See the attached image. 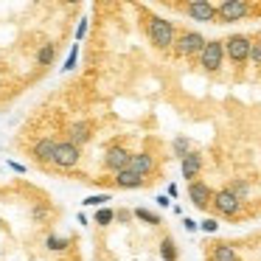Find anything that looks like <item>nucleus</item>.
<instances>
[{
	"instance_id": "nucleus-11",
	"label": "nucleus",
	"mask_w": 261,
	"mask_h": 261,
	"mask_svg": "<svg viewBox=\"0 0 261 261\" xmlns=\"http://www.w3.org/2000/svg\"><path fill=\"white\" fill-rule=\"evenodd\" d=\"M54 152H57V141H54V138H40V141H34V146H31V158L40 166H51Z\"/></svg>"
},
{
	"instance_id": "nucleus-13",
	"label": "nucleus",
	"mask_w": 261,
	"mask_h": 261,
	"mask_svg": "<svg viewBox=\"0 0 261 261\" xmlns=\"http://www.w3.org/2000/svg\"><path fill=\"white\" fill-rule=\"evenodd\" d=\"M202 166H205V160H202V152H188L186 158L180 160V171H182V177H186L188 182H194L199 177V171H202Z\"/></svg>"
},
{
	"instance_id": "nucleus-17",
	"label": "nucleus",
	"mask_w": 261,
	"mask_h": 261,
	"mask_svg": "<svg viewBox=\"0 0 261 261\" xmlns=\"http://www.w3.org/2000/svg\"><path fill=\"white\" fill-rule=\"evenodd\" d=\"M211 261H242V258H239L236 247H230V244H214Z\"/></svg>"
},
{
	"instance_id": "nucleus-32",
	"label": "nucleus",
	"mask_w": 261,
	"mask_h": 261,
	"mask_svg": "<svg viewBox=\"0 0 261 261\" xmlns=\"http://www.w3.org/2000/svg\"><path fill=\"white\" fill-rule=\"evenodd\" d=\"M9 169L17 171V174H25V166H23V163H17V160H9Z\"/></svg>"
},
{
	"instance_id": "nucleus-7",
	"label": "nucleus",
	"mask_w": 261,
	"mask_h": 261,
	"mask_svg": "<svg viewBox=\"0 0 261 261\" xmlns=\"http://www.w3.org/2000/svg\"><path fill=\"white\" fill-rule=\"evenodd\" d=\"M186 17L197 20V23H216V6L211 0H191L186 6H177Z\"/></svg>"
},
{
	"instance_id": "nucleus-22",
	"label": "nucleus",
	"mask_w": 261,
	"mask_h": 261,
	"mask_svg": "<svg viewBox=\"0 0 261 261\" xmlns=\"http://www.w3.org/2000/svg\"><path fill=\"white\" fill-rule=\"evenodd\" d=\"M107 202H113V194H90V197L82 199V205H90V208H104Z\"/></svg>"
},
{
	"instance_id": "nucleus-25",
	"label": "nucleus",
	"mask_w": 261,
	"mask_h": 261,
	"mask_svg": "<svg viewBox=\"0 0 261 261\" xmlns=\"http://www.w3.org/2000/svg\"><path fill=\"white\" fill-rule=\"evenodd\" d=\"M250 62H253L255 68H261V37L253 40V45H250Z\"/></svg>"
},
{
	"instance_id": "nucleus-3",
	"label": "nucleus",
	"mask_w": 261,
	"mask_h": 261,
	"mask_svg": "<svg viewBox=\"0 0 261 261\" xmlns=\"http://www.w3.org/2000/svg\"><path fill=\"white\" fill-rule=\"evenodd\" d=\"M222 45H225V59H230L233 65L250 62V45H253V40L247 34H230Z\"/></svg>"
},
{
	"instance_id": "nucleus-5",
	"label": "nucleus",
	"mask_w": 261,
	"mask_h": 261,
	"mask_svg": "<svg viewBox=\"0 0 261 261\" xmlns=\"http://www.w3.org/2000/svg\"><path fill=\"white\" fill-rule=\"evenodd\" d=\"M250 14H253V6L244 0H222L216 6V23H239Z\"/></svg>"
},
{
	"instance_id": "nucleus-23",
	"label": "nucleus",
	"mask_w": 261,
	"mask_h": 261,
	"mask_svg": "<svg viewBox=\"0 0 261 261\" xmlns=\"http://www.w3.org/2000/svg\"><path fill=\"white\" fill-rule=\"evenodd\" d=\"M132 216L141 219V222H146V225H160V216L154 214V211H149V208H135V211H132Z\"/></svg>"
},
{
	"instance_id": "nucleus-19",
	"label": "nucleus",
	"mask_w": 261,
	"mask_h": 261,
	"mask_svg": "<svg viewBox=\"0 0 261 261\" xmlns=\"http://www.w3.org/2000/svg\"><path fill=\"white\" fill-rule=\"evenodd\" d=\"M68 244H70L68 236H59V233H48L45 236V250L48 253H65Z\"/></svg>"
},
{
	"instance_id": "nucleus-15",
	"label": "nucleus",
	"mask_w": 261,
	"mask_h": 261,
	"mask_svg": "<svg viewBox=\"0 0 261 261\" xmlns=\"http://www.w3.org/2000/svg\"><path fill=\"white\" fill-rule=\"evenodd\" d=\"M113 186L115 188H124V191H135V188L146 186V177L135 174V171H129V169H124V171H118V174H115Z\"/></svg>"
},
{
	"instance_id": "nucleus-2",
	"label": "nucleus",
	"mask_w": 261,
	"mask_h": 261,
	"mask_svg": "<svg viewBox=\"0 0 261 261\" xmlns=\"http://www.w3.org/2000/svg\"><path fill=\"white\" fill-rule=\"evenodd\" d=\"M205 37L199 34V31H194V29H186V31H180L177 34V40H174V57H180V59H191V57H199L202 54V48H205Z\"/></svg>"
},
{
	"instance_id": "nucleus-8",
	"label": "nucleus",
	"mask_w": 261,
	"mask_h": 261,
	"mask_svg": "<svg viewBox=\"0 0 261 261\" xmlns=\"http://www.w3.org/2000/svg\"><path fill=\"white\" fill-rule=\"evenodd\" d=\"M79 160H82L79 146H73V143H68V141H57V152H54V166H57V169L70 171V169L79 166Z\"/></svg>"
},
{
	"instance_id": "nucleus-33",
	"label": "nucleus",
	"mask_w": 261,
	"mask_h": 261,
	"mask_svg": "<svg viewBox=\"0 0 261 261\" xmlns=\"http://www.w3.org/2000/svg\"><path fill=\"white\" fill-rule=\"evenodd\" d=\"M154 202H158L160 208H169V205H171V199L166 197V194H158V197H154Z\"/></svg>"
},
{
	"instance_id": "nucleus-28",
	"label": "nucleus",
	"mask_w": 261,
	"mask_h": 261,
	"mask_svg": "<svg viewBox=\"0 0 261 261\" xmlns=\"http://www.w3.org/2000/svg\"><path fill=\"white\" fill-rule=\"evenodd\" d=\"M76 59H79V45H73V48H70L68 59H65V73H68V70H73V68H76Z\"/></svg>"
},
{
	"instance_id": "nucleus-26",
	"label": "nucleus",
	"mask_w": 261,
	"mask_h": 261,
	"mask_svg": "<svg viewBox=\"0 0 261 261\" xmlns=\"http://www.w3.org/2000/svg\"><path fill=\"white\" fill-rule=\"evenodd\" d=\"M31 216H34V222H48L51 219V214H48L45 205H34V208H31Z\"/></svg>"
},
{
	"instance_id": "nucleus-1",
	"label": "nucleus",
	"mask_w": 261,
	"mask_h": 261,
	"mask_svg": "<svg viewBox=\"0 0 261 261\" xmlns=\"http://www.w3.org/2000/svg\"><path fill=\"white\" fill-rule=\"evenodd\" d=\"M146 34H149V42H152L158 51H171V48H174L177 29H174V23H171V20H166V17H149Z\"/></svg>"
},
{
	"instance_id": "nucleus-10",
	"label": "nucleus",
	"mask_w": 261,
	"mask_h": 261,
	"mask_svg": "<svg viewBox=\"0 0 261 261\" xmlns=\"http://www.w3.org/2000/svg\"><path fill=\"white\" fill-rule=\"evenodd\" d=\"M211 197H214V188H211L205 180H194V182H188V199H191L194 208L208 211V208H211Z\"/></svg>"
},
{
	"instance_id": "nucleus-24",
	"label": "nucleus",
	"mask_w": 261,
	"mask_h": 261,
	"mask_svg": "<svg viewBox=\"0 0 261 261\" xmlns=\"http://www.w3.org/2000/svg\"><path fill=\"white\" fill-rule=\"evenodd\" d=\"M96 222H98L101 227L113 225V222H115V211L110 208V205H104V208H96Z\"/></svg>"
},
{
	"instance_id": "nucleus-35",
	"label": "nucleus",
	"mask_w": 261,
	"mask_h": 261,
	"mask_svg": "<svg viewBox=\"0 0 261 261\" xmlns=\"http://www.w3.org/2000/svg\"><path fill=\"white\" fill-rule=\"evenodd\" d=\"M0 87H3V79H0Z\"/></svg>"
},
{
	"instance_id": "nucleus-21",
	"label": "nucleus",
	"mask_w": 261,
	"mask_h": 261,
	"mask_svg": "<svg viewBox=\"0 0 261 261\" xmlns=\"http://www.w3.org/2000/svg\"><path fill=\"white\" fill-rule=\"evenodd\" d=\"M171 149H174V154L182 160L188 152H194V143H191V138H186V135H177L174 141H171Z\"/></svg>"
},
{
	"instance_id": "nucleus-18",
	"label": "nucleus",
	"mask_w": 261,
	"mask_h": 261,
	"mask_svg": "<svg viewBox=\"0 0 261 261\" xmlns=\"http://www.w3.org/2000/svg\"><path fill=\"white\" fill-rule=\"evenodd\" d=\"M160 258H163V261H177V258H180L177 242H174L171 236H163V239H160Z\"/></svg>"
},
{
	"instance_id": "nucleus-29",
	"label": "nucleus",
	"mask_w": 261,
	"mask_h": 261,
	"mask_svg": "<svg viewBox=\"0 0 261 261\" xmlns=\"http://www.w3.org/2000/svg\"><path fill=\"white\" fill-rule=\"evenodd\" d=\"M115 222H121V225L132 222V211L129 208H118V211H115Z\"/></svg>"
},
{
	"instance_id": "nucleus-34",
	"label": "nucleus",
	"mask_w": 261,
	"mask_h": 261,
	"mask_svg": "<svg viewBox=\"0 0 261 261\" xmlns=\"http://www.w3.org/2000/svg\"><path fill=\"white\" fill-rule=\"evenodd\" d=\"M166 197H169V199H177V197H180V188H177L174 182H171V186H169V191H166Z\"/></svg>"
},
{
	"instance_id": "nucleus-20",
	"label": "nucleus",
	"mask_w": 261,
	"mask_h": 261,
	"mask_svg": "<svg viewBox=\"0 0 261 261\" xmlns=\"http://www.w3.org/2000/svg\"><path fill=\"white\" fill-rule=\"evenodd\" d=\"M225 188H227V191H230L233 197L239 199V202H244V199L250 197V182H247V180H230Z\"/></svg>"
},
{
	"instance_id": "nucleus-16",
	"label": "nucleus",
	"mask_w": 261,
	"mask_h": 261,
	"mask_svg": "<svg viewBox=\"0 0 261 261\" xmlns=\"http://www.w3.org/2000/svg\"><path fill=\"white\" fill-rule=\"evenodd\" d=\"M57 42H45V45L37 48V65H42V68H48V65L57 62Z\"/></svg>"
},
{
	"instance_id": "nucleus-14",
	"label": "nucleus",
	"mask_w": 261,
	"mask_h": 261,
	"mask_svg": "<svg viewBox=\"0 0 261 261\" xmlns=\"http://www.w3.org/2000/svg\"><path fill=\"white\" fill-rule=\"evenodd\" d=\"M126 169L141 174V177H149V174H154V158L149 152H138L129 158V166H126Z\"/></svg>"
},
{
	"instance_id": "nucleus-27",
	"label": "nucleus",
	"mask_w": 261,
	"mask_h": 261,
	"mask_svg": "<svg viewBox=\"0 0 261 261\" xmlns=\"http://www.w3.org/2000/svg\"><path fill=\"white\" fill-rule=\"evenodd\" d=\"M199 230H202V233H216V230H219V222H216L214 216H208V219L199 222Z\"/></svg>"
},
{
	"instance_id": "nucleus-12",
	"label": "nucleus",
	"mask_w": 261,
	"mask_h": 261,
	"mask_svg": "<svg viewBox=\"0 0 261 261\" xmlns=\"http://www.w3.org/2000/svg\"><path fill=\"white\" fill-rule=\"evenodd\" d=\"M90 138H93V124L82 118V121H73L68 126V138L65 141L73 143V146H85V143H90Z\"/></svg>"
},
{
	"instance_id": "nucleus-9",
	"label": "nucleus",
	"mask_w": 261,
	"mask_h": 261,
	"mask_svg": "<svg viewBox=\"0 0 261 261\" xmlns=\"http://www.w3.org/2000/svg\"><path fill=\"white\" fill-rule=\"evenodd\" d=\"M129 158H132L129 149L121 146V143H113V146H107V152H104V169L118 174V171H124L126 166H129Z\"/></svg>"
},
{
	"instance_id": "nucleus-31",
	"label": "nucleus",
	"mask_w": 261,
	"mask_h": 261,
	"mask_svg": "<svg viewBox=\"0 0 261 261\" xmlns=\"http://www.w3.org/2000/svg\"><path fill=\"white\" fill-rule=\"evenodd\" d=\"M85 34H87V20H79V25H76V40H82Z\"/></svg>"
},
{
	"instance_id": "nucleus-6",
	"label": "nucleus",
	"mask_w": 261,
	"mask_h": 261,
	"mask_svg": "<svg viewBox=\"0 0 261 261\" xmlns=\"http://www.w3.org/2000/svg\"><path fill=\"white\" fill-rule=\"evenodd\" d=\"M242 205L244 202H239L227 188H219V191H214V197H211V208H214V214L227 216V219H236V216L242 214Z\"/></svg>"
},
{
	"instance_id": "nucleus-30",
	"label": "nucleus",
	"mask_w": 261,
	"mask_h": 261,
	"mask_svg": "<svg viewBox=\"0 0 261 261\" xmlns=\"http://www.w3.org/2000/svg\"><path fill=\"white\" fill-rule=\"evenodd\" d=\"M182 227H186L188 233H197V230H199V225H197V222H194V219H188V216H186V219H182Z\"/></svg>"
},
{
	"instance_id": "nucleus-4",
	"label": "nucleus",
	"mask_w": 261,
	"mask_h": 261,
	"mask_svg": "<svg viewBox=\"0 0 261 261\" xmlns=\"http://www.w3.org/2000/svg\"><path fill=\"white\" fill-rule=\"evenodd\" d=\"M197 59H199V68H202L205 73L222 70V65H225V45H222V40H208Z\"/></svg>"
}]
</instances>
